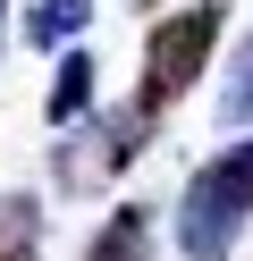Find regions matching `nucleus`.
<instances>
[{
    "label": "nucleus",
    "mask_w": 253,
    "mask_h": 261,
    "mask_svg": "<svg viewBox=\"0 0 253 261\" xmlns=\"http://www.w3.org/2000/svg\"><path fill=\"white\" fill-rule=\"evenodd\" d=\"M219 118H228V126H245V118H253V34L236 42V59H228V85H219Z\"/></svg>",
    "instance_id": "nucleus-7"
},
{
    "label": "nucleus",
    "mask_w": 253,
    "mask_h": 261,
    "mask_svg": "<svg viewBox=\"0 0 253 261\" xmlns=\"http://www.w3.org/2000/svg\"><path fill=\"white\" fill-rule=\"evenodd\" d=\"M0 261H42V202L0 194Z\"/></svg>",
    "instance_id": "nucleus-5"
},
{
    "label": "nucleus",
    "mask_w": 253,
    "mask_h": 261,
    "mask_svg": "<svg viewBox=\"0 0 253 261\" xmlns=\"http://www.w3.org/2000/svg\"><path fill=\"white\" fill-rule=\"evenodd\" d=\"M84 17H93V0H42L26 34H34V42H76V34H84Z\"/></svg>",
    "instance_id": "nucleus-8"
},
{
    "label": "nucleus",
    "mask_w": 253,
    "mask_h": 261,
    "mask_svg": "<svg viewBox=\"0 0 253 261\" xmlns=\"http://www.w3.org/2000/svg\"><path fill=\"white\" fill-rule=\"evenodd\" d=\"M152 126H160V118H144L135 101L110 110V118H84L76 135H59V152H51V186H59V194H101V186L152 143Z\"/></svg>",
    "instance_id": "nucleus-3"
},
{
    "label": "nucleus",
    "mask_w": 253,
    "mask_h": 261,
    "mask_svg": "<svg viewBox=\"0 0 253 261\" xmlns=\"http://www.w3.org/2000/svg\"><path fill=\"white\" fill-rule=\"evenodd\" d=\"M245 219H253V135L211 152L186 177V194H177V253L186 261H228Z\"/></svg>",
    "instance_id": "nucleus-1"
},
{
    "label": "nucleus",
    "mask_w": 253,
    "mask_h": 261,
    "mask_svg": "<svg viewBox=\"0 0 253 261\" xmlns=\"http://www.w3.org/2000/svg\"><path fill=\"white\" fill-rule=\"evenodd\" d=\"M135 9H152V0H135Z\"/></svg>",
    "instance_id": "nucleus-9"
},
{
    "label": "nucleus",
    "mask_w": 253,
    "mask_h": 261,
    "mask_svg": "<svg viewBox=\"0 0 253 261\" xmlns=\"http://www.w3.org/2000/svg\"><path fill=\"white\" fill-rule=\"evenodd\" d=\"M84 261H152V211H144V202H118L110 219L93 227Z\"/></svg>",
    "instance_id": "nucleus-4"
},
{
    "label": "nucleus",
    "mask_w": 253,
    "mask_h": 261,
    "mask_svg": "<svg viewBox=\"0 0 253 261\" xmlns=\"http://www.w3.org/2000/svg\"><path fill=\"white\" fill-rule=\"evenodd\" d=\"M84 110H93V59L67 51V59H59V76H51V126H76Z\"/></svg>",
    "instance_id": "nucleus-6"
},
{
    "label": "nucleus",
    "mask_w": 253,
    "mask_h": 261,
    "mask_svg": "<svg viewBox=\"0 0 253 261\" xmlns=\"http://www.w3.org/2000/svg\"><path fill=\"white\" fill-rule=\"evenodd\" d=\"M219 34H228V9H219V0H186L177 17H160V25L144 34V85H135V110H144V118L177 110L186 93L202 85Z\"/></svg>",
    "instance_id": "nucleus-2"
}]
</instances>
